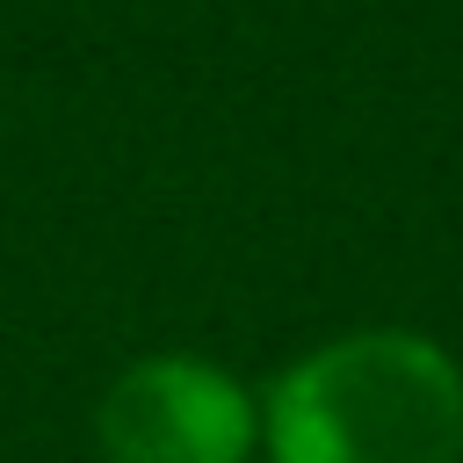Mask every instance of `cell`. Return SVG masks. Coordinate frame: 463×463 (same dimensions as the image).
<instances>
[{"label":"cell","mask_w":463,"mask_h":463,"mask_svg":"<svg viewBox=\"0 0 463 463\" xmlns=\"http://www.w3.org/2000/svg\"><path fill=\"white\" fill-rule=\"evenodd\" d=\"M268 463H463V362L420 326H347L260 391Z\"/></svg>","instance_id":"1"},{"label":"cell","mask_w":463,"mask_h":463,"mask_svg":"<svg viewBox=\"0 0 463 463\" xmlns=\"http://www.w3.org/2000/svg\"><path fill=\"white\" fill-rule=\"evenodd\" d=\"M101 463H253L260 398L195 347H159L116 369L94 405Z\"/></svg>","instance_id":"2"}]
</instances>
